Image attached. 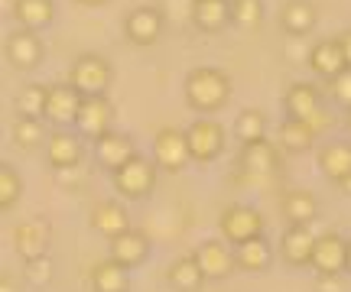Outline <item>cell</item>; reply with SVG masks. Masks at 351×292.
<instances>
[{
  "instance_id": "obj_6",
  "label": "cell",
  "mask_w": 351,
  "mask_h": 292,
  "mask_svg": "<svg viewBox=\"0 0 351 292\" xmlns=\"http://www.w3.org/2000/svg\"><path fill=\"white\" fill-rule=\"evenodd\" d=\"M153 159L166 172H182L192 163V150H189L186 130L179 127H160L153 137Z\"/></svg>"
},
{
  "instance_id": "obj_10",
  "label": "cell",
  "mask_w": 351,
  "mask_h": 292,
  "mask_svg": "<svg viewBox=\"0 0 351 292\" xmlns=\"http://www.w3.org/2000/svg\"><path fill=\"white\" fill-rule=\"evenodd\" d=\"M114 124V104L108 101V94H95L82 101V111L75 117V133L85 140H98L104 137Z\"/></svg>"
},
{
  "instance_id": "obj_41",
  "label": "cell",
  "mask_w": 351,
  "mask_h": 292,
  "mask_svg": "<svg viewBox=\"0 0 351 292\" xmlns=\"http://www.w3.org/2000/svg\"><path fill=\"white\" fill-rule=\"evenodd\" d=\"M82 7H101V3H108V0H78Z\"/></svg>"
},
{
  "instance_id": "obj_43",
  "label": "cell",
  "mask_w": 351,
  "mask_h": 292,
  "mask_svg": "<svg viewBox=\"0 0 351 292\" xmlns=\"http://www.w3.org/2000/svg\"><path fill=\"white\" fill-rule=\"evenodd\" d=\"M345 273H351V241H348V267H345Z\"/></svg>"
},
{
  "instance_id": "obj_7",
  "label": "cell",
  "mask_w": 351,
  "mask_h": 292,
  "mask_svg": "<svg viewBox=\"0 0 351 292\" xmlns=\"http://www.w3.org/2000/svg\"><path fill=\"white\" fill-rule=\"evenodd\" d=\"M192 256L199 260L202 273H205V280L208 282H221L228 280L234 269H238V260H234V247L221 237H208V241H202Z\"/></svg>"
},
{
  "instance_id": "obj_30",
  "label": "cell",
  "mask_w": 351,
  "mask_h": 292,
  "mask_svg": "<svg viewBox=\"0 0 351 292\" xmlns=\"http://www.w3.org/2000/svg\"><path fill=\"white\" fill-rule=\"evenodd\" d=\"M166 282H169L176 292H199L202 282H208V280H205V273H202L199 260H195L192 254H186V256H179V260L169 263V269H166Z\"/></svg>"
},
{
  "instance_id": "obj_44",
  "label": "cell",
  "mask_w": 351,
  "mask_h": 292,
  "mask_svg": "<svg viewBox=\"0 0 351 292\" xmlns=\"http://www.w3.org/2000/svg\"><path fill=\"white\" fill-rule=\"evenodd\" d=\"M345 127H348V133H351V111H348V117H345Z\"/></svg>"
},
{
  "instance_id": "obj_25",
  "label": "cell",
  "mask_w": 351,
  "mask_h": 292,
  "mask_svg": "<svg viewBox=\"0 0 351 292\" xmlns=\"http://www.w3.org/2000/svg\"><path fill=\"white\" fill-rule=\"evenodd\" d=\"M88 282H91V292H130V269L108 256L91 267Z\"/></svg>"
},
{
  "instance_id": "obj_4",
  "label": "cell",
  "mask_w": 351,
  "mask_h": 292,
  "mask_svg": "<svg viewBox=\"0 0 351 292\" xmlns=\"http://www.w3.org/2000/svg\"><path fill=\"white\" fill-rule=\"evenodd\" d=\"M263 228H267V221L251 204H228L221 217H218V234L231 247H241V243L254 241V237H263Z\"/></svg>"
},
{
  "instance_id": "obj_36",
  "label": "cell",
  "mask_w": 351,
  "mask_h": 292,
  "mask_svg": "<svg viewBox=\"0 0 351 292\" xmlns=\"http://www.w3.org/2000/svg\"><path fill=\"white\" fill-rule=\"evenodd\" d=\"M23 276L26 282L33 286V289H46L52 282V260L49 256H39V260H29L23 269Z\"/></svg>"
},
{
  "instance_id": "obj_14",
  "label": "cell",
  "mask_w": 351,
  "mask_h": 292,
  "mask_svg": "<svg viewBox=\"0 0 351 292\" xmlns=\"http://www.w3.org/2000/svg\"><path fill=\"white\" fill-rule=\"evenodd\" d=\"M46 159L56 172L78 169L82 165V137L75 130H52L46 140Z\"/></svg>"
},
{
  "instance_id": "obj_27",
  "label": "cell",
  "mask_w": 351,
  "mask_h": 292,
  "mask_svg": "<svg viewBox=\"0 0 351 292\" xmlns=\"http://www.w3.org/2000/svg\"><path fill=\"white\" fill-rule=\"evenodd\" d=\"M315 20H319V13H315L313 0H287L283 10H280V26L287 29L289 36H306V33H313Z\"/></svg>"
},
{
  "instance_id": "obj_29",
  "label": "cell",
  "mask_w": 351,
  "mask_h": 292,
  "mask_svg": "<svg viewBox=\"0 0 351 292\" xmlns=\"http://www.w3.org/2000/svg\"><path fill=\"white\" fill-rule=\"evenodd\" d=\"M13 16L20 29H46V26L56 20V3L52 0H13Z\"/></svg>"
},
{
  "instance_id": "obj_12",
  "label": "cell",
  "mask_w": 351,
  "mask_h": 292,
  "mask_svg": "<svg viewBox=\"0 0 351 292\" xmlns=\"http://www.w3.org/2000/svg\"><path fill=\"white\" fill-rule=\"evenodd\" d=\"M163 26H166V20L156 7H137V10L127 13L124 36L134 46H153V42H160V36H163Z\"/></svg>"
},
{
  "instance_id": "obj_34",
  "label": "cell",
  "mask_w": 351,
  "mask_h": 292,
  "mask_svg": "<svg viewBox=\"0 0 351 292\" xmlns=\"http://www.w3.org/2000/svg\"><path fill=\"white\" fill-rule=\"evenodd\" d=\"M20 195H23V176L13 169V163H3L0 165V208L10 211L20 202Z\"/></svg>"
},
{
  "instance_id": "obj_18",
  "label": "cell",
  "mask_w": 351,
  "mask_h": 292,
  "mask_svg": "<svg viewBox=\"0 0 351 292\" xmlns=\"http://www.w3.org/2000/svg\"><path fill=\"white\" fill-rule=\"evenodd\" d=\"M309 68H313L319 78H339L345 68H348V59H345V49H341L339 36L335 39H319L313 49H309Z\"/></svg>"
},
{
  "instance_id": "obj_45",
  "label": "cell",
  "mask_w": 351,
  "mask_h": 292,
  "mask_svg": "<svg viewBox=\"0 0 351 292\" xmlns=\"http://www.w3.org/2000/svg\"><path fill=\"white\" fill-rule=\"evenodd\" d=\"M228 3H234V0H228Z\"/></svg>"
},
{
  "instance_id": "obj_2",
  "label": "cell",
  "mask_w": 351,
  "mask_h": 292,
  "mask_svg": "<svg viewBox=\"0 0 351 292\" xmlns=\"http://www.w3.org/2000/svg\"><path fill=\"white\" fill-rule=\"evenodd\" d=\"M156 159H147V156H134L127 165H121L117 172H111V182H114V191L127 198V202H140L147 198L156 185Z\"/></svg>"
},
{
  "instance_id": "obj_16",
  "label": "cell",
  "mask_w": 351,
  "mask_h": 292,
  "mask_svg": "<svg viewBox=\"0 0 351 292\" xmlns=\"http://www.w3.org/2000/svg\"><path fill=\"white\" fill-rule=\"evenodd\" d=\"M7 62L16 72H33L43 62V39L33 29H16L7 36Z\"/></svg>"
},
{
  "instance_id": "obj_24",
  "label": "cell",
  "mask_w": 351,
  "mask_h": 292,
  "mask_svg": "<svg viewBox=\"0 0 351 292\" xmlns=\"http://www.w3.org/2000/svg\"><path fill=\"white\" fill-rule=\"evenodd\" d=\"M192 23L199 33H221L231 23V3L228 0H192Z\"/></svg>"
},
{
  "instance_id": "obj_1",
  "label": "cell",
  "mask_w": 351,
  "mask_h": 292,
  "mask_svg": "<svg viewBox=\"0 0 351 292\" xmlns=\"http://www.w3.org/2000/svg\"><path fill=\"white\" fill-rule=\"evenodd\" d=\"M186 104L199 114H215L231 101V78L215 65H199L186 75Z\"/></svg>"
},
{
  "instance_id": "obj_8",
  "label": "cell",
  "mask_w": 351,
  "mask_h": 292,
  "mask_svg": "<svg viewBox=\"0 0 351 292\" xmlns=\"http://www.w3.org/2000/svg\"><path fill=\"white\" fill-rule=\"evenodd\" d=\"M49 237H52L49 217H39V215L26 217V221H20V224L13 228V247H16V254L23 256V263L46 256V250H49Z\"/></svg>"
},
{
  "instance_id": "obj_42",
  "label": "cell",
  "mask_w": 351,
  "mask_h": 292,
  "mask_svg": "<svg viewBox=\"0 0 351 292\" xmlns=\"http://www.w3.org/2000/svg\"><path fill=\"white\" fill-rule=\"evenodd\" d=\"M339 189H341V191H345V195H348V198H351V176H348V178H345V182H341Z\"/></svg>"
},
{
  "instance_id": "obj_40",
  "label": "cell",
  "mask_w": 351,
  "mask_h": 292,
  "mask_svg": "<svg viewBox=\"0 0 351 292\" xmlns=\"http://www.w3.org/2000/svg\"><path fill=\"white\" fill-rule=\"evenodd\" d=\"M0 292H16V286H13V276H10V273H3V276H0Z\"/></svg>"
},
{
  "instance_id": "obj_23",
  "label": "cell",
  "mask_w": 351,
  "mask_h": 292,
  "mask_svg": "<svg viewBox=\"0 0 351 292\" xmlns=\"http://www.w3.org/2000/svg\"><path fill=\"white\" fill-rule=\"evenodd\" d=\"M315 159H319L322 176H326L328 182H335V185H341V182L351 176V143H345V140L326 143Z\"/></svg>"
},
{
  "instance_id": "obj_35",
  "label": "cell",
  "mask_w": 351,
  "mask_h": 292,
  "mask_svg": "<svg viewBox=\"0 0 351 292\" xmlns=\"http://www.w3.org/2000/svg\"><path fill=\"white\" fill-rule=\"evenodd\" d=\"M231 23L254 29L263 23V0H234L231 3Z\"/></svg>"
},
{
  "instance_id": "obj_21",
  "label": "cell",
  "mask_w": 351,
  "mask_h": 292,
  "mask_svg": "<svg viewBox=\"0 0 351 292\" xmlns=\"http://www.w3.org/2000/svg\"><path fill=\"white\" fill-rule=\"evenodd\" d=\"M91 228L98 230L101 237L114 241V237H121V234L130 230V215H127V208L121 202L108 198V202H98L91 208Z\"/></svg>"
},
{
  "instance_id": "obj_9",
  "label": "cell",
  "mask_w": 351,
  "mask_h": 292,
  "mask_svg": "<svg viewBox=\"0 0 351 292\" xmlns=\"http://www.w3.org/2000/svg\"><path fill=\"white\" fill-rule=\"evenodd\" d=\"M82 101L85 94L69 85V81H59V85H49V98H46V120L56 124L59 130L75 127V117L82 111Z\"/></svg>"
},
{
  "instance_id": "obj_11",
  "label": "cell",
  "mask_w": 351,
  "mask_h": 292,
  "mask_svg": "<svg viewBox=\"0 0 351 292\" xmlns=\"http://www.w3.org/2000/svg\"><path fill=\"white\" fill-rule=\"evenodd\" d=\"M348 267V241L328 230L315 237V250H313V269L319 276H339Z\"/></svg>"
},
{
  "instance_id": "obj_26",
  "label": "cell",
  "mask_w": 351,
  "mask_h": 292,
  "mask_svg": "<svg viewBox=\"0 0 351 292\" xmlns=\"http://www.w3.org/2000/svg\"><path fill=\"white\" fill-rule=\"evenodd\" d=\"M234 260H238V269H244V273H267L274 267L276 250L270 247L267 237H254V241L234 247Z\"/></svg>"
},
{
  "instance_id": "obj_28",
  "label": "cell",
  "mask_w": 351,
  "mask_h": 292,
  "mask_svg": "<svg viewBox=\"0 0 351 292\" xmlns=\"http://www.w3.org/2000/svg\"><path fill=\"white\" fill-rule=\"evenodd\" d=\"M280 211L289 224H309L313 228V221L319 217V202L309 189H289L280 202Z\"/></svg>"
},
{
  "instance_id": "obj_33",
  "label": "cell",
  "mask_w": 351,
  "mask_h": 292,
  "mask_svg": "<svg viewBox=\"0 0 351 292\" xmlns=\"http://www.w3.org/2000/svg\"><path fill=\"white\" fill-rule=\"evenodd\" d=\"M263 133H267V117L263 111L257 107H244L234 120V137L241 143H254V140H263Z\"/></svg>"
},
{
  "instance_id": "obj_22",
  "label": "cell",
  "mask_w": 351,
  "mask_h": 292,
  "mask_svg": "<svg viewBox=\"0 0 351 292\" xmlns=\"http://www.w3.org/2000/svg\"><path fill=\"white\" fill-rule=\"evenodd\" d=\"M319 140V130H315L313 120H293L287 117L280 124V137H276V146L289 156H300V152H309Z\"/></svg>"
},
{
  "instance_id": "obj_13",
  "label": "cell",
  "mask_w": 351,
  "mask_h": 292,
  "mask_svg": "<svg viewBox=\"0 0 351 292\" xmlns=\"http://www.w3.org/2000/svg\"><path fill=\"white\" fill-rule=\"evenodd\" d=\"M313 250H315V234L309 224H289L283 230V241H280V256L289 267H313Z\"/></svg>"
},
{
  "instance_id": "obj_15",
  "label": "cell",
  "mask_w": 351,
  "mask_h": 292,
  "mask_svg": "<svg viewBox=\"0 0 351 292\" xmlns=\"http://www.w3.org/2000/svg\"><path fill=\"white\" fill-rule=\"evenodd\" d=\"M137 156V146L127 133H117V130H108L104 137L95 140V159H98L101 169L108 172H117L121 165H127L130 159Z\"/></svg>"
},
{
  "instance_id": "obj_38",
  "label": "cell",
  "mask_w": 351,
  "mask_h": 292,
  "mask_svg": "<svg viewBox=\"0 0 351 292\" xmlns=\"http://www.w3.org/2000/svg\"><path fill=\"white\" fill-rule=\"evenodd\" d=\"M315 289L319 292H348V286H345V280H341V273H339V276H319Z\"/></svg>"
},
{
  "instance_id": "obj_20",
  "label": "cell",
  "mask_w": 351,
  "mask_h": 292,
  "mask_svg": "<svg viewBox=\"0 0 351 292\" xmlns=\"http://www.w3.org/2000/svg\"><path fill=\"white\" fill-rule=\"evenodd\" d=\"M111 260H117L121 267L127 269H137L147 263V256H150V237L143 234V230L130 228L127 234H121V237H114L111 241Z\"/></svg>"
},
{
  "instance_id": "obj_39",
  "label": "cell",
  "mask_w": 351,
  "mask_h": 292,
  "mask_svg": "<svg viewBox=\"0 0 351 292\" xmlns=\"http://www.w3.org/2000/svg\"><path fill=\"white\" fill-rule=\"evenodd\" d=\"M339 42H341V49H345V59H348V68H351V29H345V33H341Z\"/></svg>"
},
{
  "instance_id": "obj_17",
  "label": "cell",
  "mask_w": 351,
  "mask_h": 292,
  "mask_svg": "<svg viewBox=\"0 0 351 292\" xmlns=\"http://www.w3.org/2000/svg\"><path fill=\"white\" fill-rule=\"evenodd\" d=\"M283 111L293 120H315V114L322 111V94L313 81H293L283 94Z\"/></svg>"
},
{
  "instance_id": "obj_37",
  "label": "cell",
  "mask_w": 351,
  "mask_h": 292,
  "mask_svg": "<svg viewBox=\"0 0 351 292\" xmlns=\"http://www.w3.org/2000/svg\"><path fill=\"white\" fill-rule=\"evenodd\" d=\"M328 91H332V98H335L341 107L351 111V68H345L339 78H332V81H328Z\"/></svg>"
},
{
  "instance_id": "obj_3",
  "label": "cell",
  "mask_w": 351,
  "mask_h": 292,
  "mask_svg": "<svg viewBox=\"0 0 351 292\" xmlns=\"http://www.w3.org/2000/svg\"><path fill=\"white\" fill-rule=\"evenodd\" d=\"M111 78H114L111 62L104 55H98V52H82L75 62H72V68H69V85H75L85 98L108 94Z\"/></svg>"
},
{
  "instance_id": "obj_19",
  "label": "cell",
  "mask_w": 351,
  "mask_h": 292,
  "mask_svg": "<svg viewBox=\"0 0 351 292\" xmlns=\"http://www.w3.org/2000/svg\"><path fill=\"white\" fill-rule=\"evenodd\" d=\"M280 146L274 140H254V143H244L241 146V169L247 172V176H270L276 172V165H280Z\"/></svg>"
},
{
  "instance_id": "obj_32",
  "label": "cell",
  "mask_w": 351,
  "mask_h": 292,
  "mask_svg": "<svg viewBox=\"0 0 351 292\" xmlns=\"http://www.w3.org/2000/svg\"><path fill=\"white\" fill-rule=\"evenodd\" d=\"M10 137L16 146H23V150H33L39 143L46 140V127H43V120L39 117H13V127H10Z\"/></svg>"
},
{
  "instance_id": "obj_31",
  "label": "cell",
  "mask_w": 351,
  "mask_h": 292,
  "mask_svg": "<svg viewBox=\"0 0 351 292\" xmlns=\"http://www.w3.org/2000/svg\"><path fill=\"white\" fill-rule=\"evenodd\" d=\"M46 98H49V88L46 85H23L13 98V107L20 117H39L46 120Z\"/></svg>"
},
{
  "instance_id": "obj_5",
  "label": "cell",
  "mask_w": 351,
  "mask_h": 292,
  "mask_svg": "<svg viewBox=\"0 0 351 292\" xmlns=\"http://www.w3.org/2000/svg\"><path fill=\"white\" fill-rule=\"evenodd\" d=\"M186 137H189V150H192V163H202V165L215 163L225 152V143H228L225 127L218 120H212V117L192 120L186 127Z\"/></svg>"
}]
</instances>
